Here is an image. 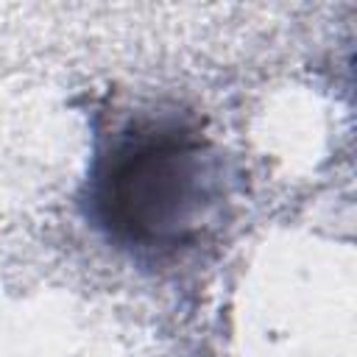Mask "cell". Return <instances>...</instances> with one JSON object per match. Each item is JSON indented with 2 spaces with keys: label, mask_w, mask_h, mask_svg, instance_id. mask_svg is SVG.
Instances as JSON below:
<instances>
[{
  "label": "cell",
  "mask_w": 357,
  "mask_h": 357,
  "mask_svg": "<svg viewBox=\"0 0 357 357\" xmlns=\"http://www.w3.org/2000/svg\"><path fill=\"white\" fill-rule=\"evenodd\" d=\"M223 201V156L195 117L148 109L100 134L86 215L117 248L139 259L178 257L215 229Z\"/></svg>",
  "instance_id": "6da1fadb"
}]
</instances>
